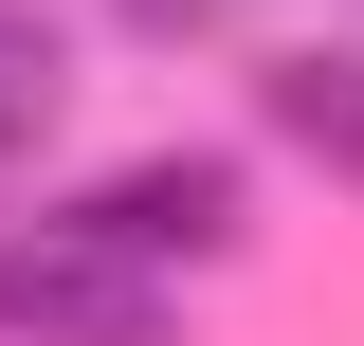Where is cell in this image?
I'll return each mask as SVG.
<instances>
[{
  "instance_id": "obj_3",
  "label": "cell",
  "mask_w": 364,
  "mask_h": 346,
  "mask_svg": "<svg viewBox=\"0 0 364 346\" xmlns=\"http://www.w3.org/2000/svg\"><path fill=\"white\" fill-rule=\"evenodd\" d=\"M255 128L291 146V164L364 182V55H255Z\"/></svg>"
},
{
  "instance_id": "obj_2",
  "label": "cell",
  "mask_w": 364,
  "mask_h": 346,
  "mask_svg": "<svg viewBox=\"0 0 364 346\" xmlns=\"http://www.w3.org/2000/svg\"><path fill=\"white\" fill-rule=\"evenodd\" d=\"M73 219L109 237V256H146V273H219L237 237H255V182H237L219 146H146V164H109Z\"/></svg>"
},
{
  "instance_id": "obj_5",
  "label": "cell",
  "mask_w": 364,
  "mask_h": 346,
  "mask_svg": "<svg viewBox=\"0 0 364 346\" xmlns=\"http://www.w3.org/2000/svg\"><path fill=\"white\" fill-rule=\"evenodd\" d=\"M109 19H128V37H219L237 0H109Z\"/></svg>"
},
{
  "instance_id": "obj_1",
  "label": "cell",
  "mask_w": 364,
  "mask_h": 346,
  "mask_svg": "<svg viewBox=\"0 0 364 346\" xmlns=\"http://www.w3.org/2000/svg\"><path fill=\"white\" fill-rule=\"evenodd\" d=\"M0 346H182V273L109 256L73 201L0 219Z\"/></svg>"
},
{
  "instance_id": "obj_4",
  "label": "cell",
  "mask_w": 364,
  "mask_h": 346,
  "mask_svg": "<svg viewBox=\"0 0 364 346\" xmlns=\"http://www.w3.org/2000/svg\"><path fill=\"white\" fill-rule=\"evenodd\" d=\"M55 91H73V37H55L37 0H0V164L55 128Z\"/></svg>"
}]
</instances>
